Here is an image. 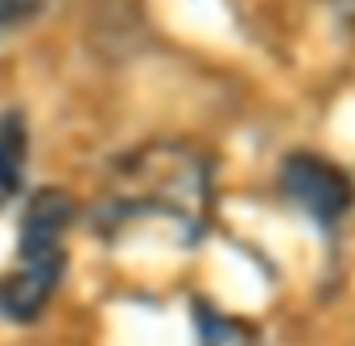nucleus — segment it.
Instances as JSON below:
<instances>
[{"mask_svg":"<svg viewBox=\"0 0 355 346\" xmlns=\"http://www.w3.org/2000/svg\"><path fill=\"white\" fill-rule=\"evenodd\" d=\"M198 330H202L198 346H261V338L248 326H240V322H232V318H223L215 309L198 313Z\"/></svg>","mask_w":355,"mask_h":346,"instance_id":"nucleus-5","label":"nucleus"},{"mask_svg":"<svg viewBox=\"0 0 355 346\" xmlns=\"http://www.w3.org/2000/svg\"><path fill=\"white\" fill-rule=\"evenodd\" d=\"M25 177V124L17 111L0 116V206L12 202Z\"/></svg>","mask_w":355,"mask_h":346,"instance_id":"nucleus-4","label":"nucleus"},{"mask_svg":"<svg viewBox=\"0 0 355 346\" xmlns=\"http://www.w3.org/2000/svg\"><path fill=\"white\" fill-rule=\"evenodd\" d=\"M211 219V161L194 145L157 140L124 153L95 202V223L103 235L128 227H166L182 244L198 239Z\"/></svg>","mask_w":355,"mask_h":346,"instance_id":"nucleus-1","label":"nucleus"},{"mask_svg":"<svg viewBox=\"0 0 355 346\" xmlns=\"http://www.w3.org/2000/svg\"><path fill=\"white\" fill-rule=\"evenodd\" d=\"M71 198L62 190H42L21 219V268L0 280V318L4 322H33L62 280V235L71 227Z\"/></svg>","mask_w":355,"mask_h":346,"instance_id":"nucleus-2","label":"nucleus"},{"mask_svg":"<svg viewBox=\"0 0 355 346\" xmlns=\"http://www.w3.org/2000/svg\"><path fill=\"white\" fill-rule=\"evenodd\" d=\"M281 190L322 231H335L355 202V185L347 177V170H339L335 161H327L318 153H289L281 161Z\"/></svg>","mask_w":355,"mask_h":346,"instance_id":"nucleus-3","label":"nucleus"}]
</instances>
